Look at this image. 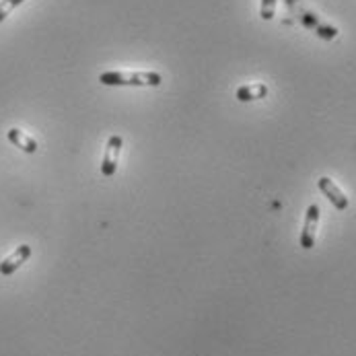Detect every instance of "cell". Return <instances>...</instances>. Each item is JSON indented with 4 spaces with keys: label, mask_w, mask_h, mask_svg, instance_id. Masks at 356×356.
<instances>
[{
    "label": "cell",
    "mask_w": 356,
    "mask_h": 356,
    "mask_svg": "<svg viewBox=\"0 0 356 356\" xmlns=\"http://www.w3.org/2000/svg\"><path fill=\"white\" fill-rule=\"evenodd\" d=\"M276 4H278V0H261V4H259V17L264 21H272L274 15H276Z\"/></svg>",
    "instance_id": "obj_9"
},
{
    "label": "cell",
    "mask_w": 356,
    "mask_h": 356,
    "mask_svg": "<svg viewBox=\"0 0 356 356\" xmlns=\"http://www.w3.org/2000/svg\"><path fill=\"white\" fill-rule=\"evenodd\" d=\"M268 95V87L264 83H252V85H243L235 91V97L237 102H257V99H264Z\"/></svg>",
    "instance_id": "obj_8"
},
{
    "label": "cell",
    "mask_w": 356,
    "mask_h": 356,
    "mask_svg": "<svg viewBox=\"0 0 356 356\" xmlns=\"http://www.w3.org/2000/svg\"><path fill=\"white\" fill-rule=\"evenodd\" d=\"M319 216H321L319 206H317V204H311V206L307 208L305 222H303V231H301V248H303V250H313V248H315Z\"/></svg>",
    "instance_id": "obj_3"
},
{
    "label": "cell",
    "mask_w": 356,
    "mask_h": 356,
    "mask_svg": "<svg viewBox=\"0 0 356 356\" xmlns=\"http://www.w3.org/2000/svg\"><path fill=\"white\" fill-rule=\"evenodd\" d=\"M25 0H0V23L19 6V4H23Z\"/></svg>",
    "instance_id": "obj_10"
},
{
    "label": "cell",
    "mask_w": 356,
    "mask_h": 356,
    "mask_svg": "<svg viewBox=\"0 0 356 356\" xmlns=\"http://www.w3.org/2000/svg\"><path fill=\"white\" fill-rule=\"evenodd\" d=\"M122 147H124V140L122 136H109L107 145H105V153H103L102 161V175L103 177H113L115 171H118V163H120V154H122Z\"/></svg>",
    "instance_id": "obj_2"
},
{
    "label": "cell",
    "mask_w": 356,
    "mask_h": 356,
    "mask_svg": "<svg viewBox=\"0 0 356 356\" xmlns=\"http://www.w3.org/2000/svg\"><path fill=\"white\" fill-rule=\"evenodd\" d=\"M299 19H301V23L305 25L307 29H311V31H313L315 35H319L321 40H334V38H338V29L332 27V25H327V23H323V21H321L315 13H311V10L301 8Z\"/></svg>",
    "instance_id": "obj_4"
},
{
    "label": "cell",
    "mask_w": 356,
    "mask_h": 356,
    "mask_svg": "<svg viewBox=\"0 0 356 356\" xmlns=\"http://www.w3.org/2000/svg\"><path fill=\"white\" fill-rule=\"evenodd\" d=\"M29 257H31V245H19L13 254L0 261V274L2 276H13Z\"/></svg>",
    "instance_id": "obj_6"
},
{
    "label": "cell",
    "mask_w": 356,
    "mask_h": 356,
    "mask_svg": "<svg viewBox=\"0 0 356 356\" xmlns=\"http://www.w3.org/2000/svg\"><path fill=\"white\" fill-rule=\"evenodd\" d=\"M6 138L10 140V145H15L17 149H21L23 153L27 154H33L38 151V143H35V138H31L29 134H25L23 130H19V128H10L8 132H6Z\"/></svg>",
    "instance_id": "obj_7"
},
{
    "label": "cell",
    "mask_w": 356,
    "mask_h": 356,
    "mask_svg": "<svg viewBox=\"0 0 356 356\" xmlns=\"http://www.w3.org/2000/svg\"><path fill=\"white\" fill-rule=\"evenodd\" d=\"M99 83L105 87H159L163 76L154 70H107Z\"/></svg>",
    "instance_id": "obj_1"
},
{
    "label": "cell",
    "mask_w": 356,
    "mask_h": 356,
    "mask_svg": "<svg viewBox=\"0 0 356 356\" xmlns=\"http://www.w3.org/2000/svg\"><path fill=\"white\" fill-rule=\"evenodd\" d=\"M317 188L323 192V196L330 200V202L334 204V208H338V210H346L348 208V196L334 184V179H330V177H319L317 179Z\"/></svg>",
    "instance_id": "obj_5"
}]
</instances>
